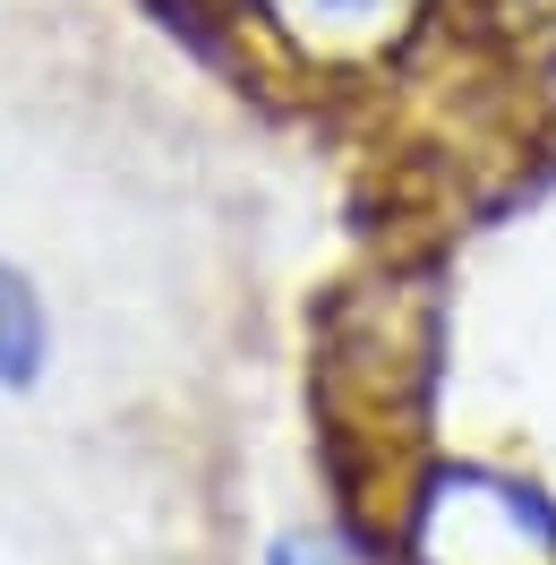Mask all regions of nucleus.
Wrapping results in <instances>:
<instances>
[{
    "label": "nucleus",
    "instance_id": "2",
    "mask_svg": "<svg viewBox=\"0 0 556 565\" xmlns=\"http://www.w3.org/2000/svg\"><path fill=\"white\" fill-rule=\"evenodd\" d=\"M257 18L282 35V52L351 70V61H377L411 35L419 0H257Z\"/></svg>",
    "mask_w": 556,
    "mask_h": 565
},
{
    "label": "nucleus",
    "instance_id": "5",
    "mask_svg": "<svg viewBox=\"0 0 556 565\" xmlns=\"http://www.w3.org/2000/svg\"><path fill=\"white\" fill-rule=\"evenodd\" d=\"M548 111H556V61H548Z\"/></svg>",
    "mask_w": 556,
    "mask_h": 565
},
{
    "label": "nucleus",
    "instance_id": "1",
    "mask_svg": "<svg viewBox=\"0 0 556 565\" xmlns=\"http://www.w3.org/2000/svg\"><path fill=\"white\" fill-rule=\"evenodd\" d=\"M411 565H556V505L514 471H437L411 497Z\"/></svg>",
    "mask_w": 556,
    "mask_h": 565
},
{
    "label": "nucleus",
    "instance_id": "6",
    "mask_svg": "<svg viewBox=\"0 0 556 565\" xmlns=\"http://www.w3.org/2000/svg\"><path fill=\"white\" fill-rule=\"evenodd\" d=\"M531 9H548V0H531Z\"/></svg>",
    "mask_w": 556,
    "mask_h": 565
},
{
    "label": "nucleus",
    "instance_id": "4",
    "mask_svg": "<svg viewBox=\"0 0 556 565\" xmlns=\"http://www.w3.org/2000/svg\"><path fill=\"white\" fill-rule=\"evenodd\" d=\"M266 565H334V548H325L317 531H282L275 548H266Z\"/></svg>",
    "mask_w": 556,
    "mask_h": 565
},
{
    "label": "nucleus",
    "instance_id": "3",
    "mask_svg": "<svg viewBox=\"0 0 556 565\" xmlns=\"http://www.w3.org/2000/svg\"><path fill=\"white\" fill-rule=\"evenodd\" d=\"M52 369V318L26 266L0 257V394H35V377Z\"/></svg>",
    "mask_w": 556,
    "mask_h": 565
}]
</instances>
